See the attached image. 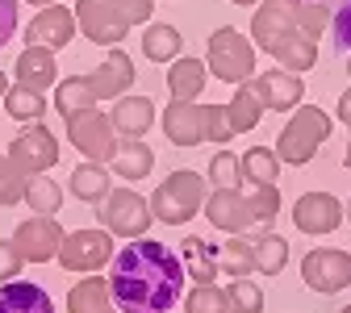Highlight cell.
Segmentation results:
<instances>
[{
  "mask_svg": "<svg viewBox=\"0 0 351 313\" xmlns=\"http://www.w3.org/2000/svg\"><path fill=\"white\" fill-rule=\"evenodd\" d=\"M109 263V292L121 313H167L184 297L180 255L155 238H130Z\"/></svg>",
  "mask_w": 351,
  "mask_h": 313,
  "instance_id": "6da1fadb",
  "label": "cell"
},
{
  "mask_svg": "<svg viewBox=\"0 0 351 313\" xmlns=\"http://www.w3.org/2000/svg\"><path fill=\"white\" fill-rule=\"evenodd\" d=\"M330 138V117L318 109V105H297L293 109V117H289V125L276 134V159L285 163V167H305L318 151H322V142Z\"/></svg>",
  "mask_w": 351,
  "mask_h": 313,
  "instance_id": "7a4b0ae2",
  "label": "cell"
},
{
  "mask_svg": "<svg viewBox=\"0 0 351 313\" xmlns=\"http://www.w3.org/2000/svg\"><path fill=\"white\" fill-rule=\"evenodd\" d=\"M205 192H209L205 175H197V171H171L167 180L155 188V197L147 205H151V217L163 221V226H184V221H193L201 213Z\"/></svg>",
  "mask_w": 351,
  "mask_h": 313,
  "instance_id": "3957f363",
  "label": "cell"
},
{
  "mask_svg": "<svg viewBox=\"0 0 351 313\" xmlns=\"http://www.w3.org/2000/svg\"><path fill=\"white\" fill-rule=\"evenodd\" d=\"M205 67L226 79V84H247L255 75V47L251 38L239 34L234 25H222L209 34V55H205Z\"/></svg>",
  "mask_w": 351,
  "mask_h": 313,
  "instance_id": "277c9868",
  "label": "cell"
},
{
  "mask_svg": "<svg viewBox=\"0 0 351 313\" xmlns=\"http://www.w3.org/2000/svg\"><path fill=\"white\" fill-rule=\"evenodd\" d=\"M67 138H71V147H75L88 163H109L113 151H117V129H113L109 113H101L97 105L67 117Z\"/></svg>",
  "mask_w": 351,
  "mask_h": 313,
  "instance_id": "5b68a950",
  "label": "cell"
},
{
  "mask_svg": "<svg viewBox=\"0 0 351 313\" xmlns=\"http://www.w3.org/2000/svg\"><path fill=\"white\" fill-rule=\"evenodd\" d=\"M97 213H101V226L109 234H121V238H143L155 221L147 197L134 188H109V197L97 205Z\"/></svg>",
  "mask_w": 351,
  "mask_h": 313,
  "instance_id": "8992f818",
  "label": "cell"
},
{
  "mask_svg": "<svg viewBox=\"0 0 351 313\" xmlns=\"http://www.w3.org/2000/svg\"><path fill=\"white\" fill-rule=\"evenodd\" d=\"M67 272H101L113 259V234L109 230H67L63 242H59V255H55Z\"/></svg>",
  "mask_w": 351,
  "mask_h": 313,
  "instance_id": "52a82bcc",
  "label": "cell"
},
{
  "mask_svg": "<svg viewBox=\"0 0 351 313\" xmlns=\"http://www.w3.org/2000/svg\"><path fill=\"white\" fill-rule=\"evenodd\" d=\"M301 280L322 297H335L351 284V255L339 247H314L301 259Z\"/></svg>",
  "mask_w": 351,
  "mask_h": 313,
  "instance_id": "ba28073f",
  "label": "cell"
},
{
  "mask_svg": "<svg viewBox=\"0 0 351 313\" xmlns=\"http://www.w3.org/2000/svg\"><path fill=\"white\" fill-rule=\"evenodd\" d=\"M205 217L213 221L217 230H226V234H247V230H263L259 226V217L251 209V197L243 188H213L205 192Z\"/></svg>",
  "mask_w": 351,
  "mask_h": 313,
  "instance_id": "9c48e42d",
  "label": "cell"
},
{
  "mask_svg": "<svg viewBox=\"0 0 351 313\" xmlns=\"http://www.w3.org/2000/svg\"><path fill=\"white\" fill-rule=\"evenodd\" d=\"M9 163L13 167H21L25 175H42V171H51L55 163H59V142H55V134L42 125V121H34L29 129H21L17 138L9 142Z\"/></svg>",
  "mask_w": 351,
  "mask_h": 313,
  "instance_id": "30bf717a",
  "label": "cell"
},
{
  "mask_svg": "<svg viewBox=\"0 0 351 313\" xmlns=\"http://www.w3.org/2000/svg\"><path fill=\"white\" fill-rule=\"evenodd\" d=\"M63 226H59V217H42V213H34L29 221H21V226L13 230V247H17V255L25 259V263H51L55 255H59V242H63Z\"/></svg>",
  "mask_w": 351,
  "mask_h": 313,
  "instance_id": "8fae6325",
  "label": "cell"
},
{
  "mask_svg": "<svg viewBox=\"0 0 351 313\" xmlns=\"http://www.w3.org/2000/svg\"><path fill=\"white\" fill-rule=\"evenodd\" d=\"M75 29L97 47H121V38L130 34L109 0H75Z\"/></svg>",
  "mask_w": 351,
  "mask_h": 313,
  "instance_id": "7c38bea8",
  "label": "cell"
},
{
  "mask_svg": "<svg viewBox=\"0 0 351 313\" xmlns=\"http://www.w3.org/2000/svg\"><path fill=\"white\" fill-rule=\"evenodd\" d=\"M297 5L301 0H259V9L251 17V34H255L251 47L255 51H272L285 34H293L297 29Z\"/></svg>",
  "mask_w": 351,
  "mask_h": 313,
  "instance_id": "4fadbf2b",
  "label": "cell"
},
{
  "mask_svg": "<svg viewBox=\"0 0 351 313\" xmlns=\"http://www.w3.org/2000/svg\"><path fill=\"white\" fill-rule=\"evenodd\" d=\"M75 13L63 9V5H47V9H38V17L25 25V47H47V51H63L67 42L75 38Z\"/></svg>",
  "mask_w": 351,
  "mask_h": 313,
  "instance_id": "5bb4252c",
  "label": "cell"
},
{
  "mask_svg": "<svg viewBox=\"0 0 351 313\" xmlns=\"http://www.w3.org/2000/svg\"><path fill=\"white\" fill-rule=\"evenodd\" d=\"M293 221L301 234H335L343 226V201H335L330 192H305L293 205Z\"/></svg>",
  "mask_w": 351,
  "mask_h": 313,
  "instance_id": "9a60e30c",
  "label": "cell"
},
{
  "mask_svg": "<svg viewBox=\"0 0 351 313\" xmlns=\"http://www.w3.org/2000/svg\"><path fill=\"white\" fill-rule=\"evenodd\" d=\"M255 92L263 101V109H272V113H289L305 101V84L301 75L285 71V67H268L263 75H255Z\"/></svg>",
  "mask_w": 351,
  "mask_h": 313,
  "instance_id": "2e32d148",
  "label": "cell"
},
{
  "mask_svg": "<svg viewBox=\"0 0 351 313\" xmlns=\"http://www.w3.org/2000/svg\"><path fill=\"white\" fill-rule=\"evenodd\" d=\"M130 84H134V59H130L121 47H113V51L105 55V63L88 75L93 101H117V97H125Z\"/></svg>",
  "mask_w": 351,
  "mask_h": 313,
  "instance_id": "e0dca14e",
  "label": "cell"
},
{
  "mask_svg": "<svg viewBox=\"0 0 351 313\" xmlns=\"http://www.w3.org/2000/svg\"><path fill=\"white\" fill-rule=\"evenodd\" d=\"M163 134L176 147H201L205 142V105H197V101H171L163 109Z\"/></svg>",
  "mask_w": 351,
  "mask_h": 313,
  "instance_id": "ac0fdd59",
  "label": "cell"
},
{
  "mask_svg": "<svg viewBox=\"0 0 351 313\" xmlns=\"http://www.w3.org/2000/svg\"><path fill=\"white\" fill-rule=\"evenodd\" d=\"M109 121H113V129L121 138H143V134L155 125V105H151V97H117Z\"/></svg>",
  "mask_w": 351,
  "mask_h": 313,
  "instance_id": "d6986e66",
  "label": "cell"
},
{
  "mask_svg": "<svg viewBox=\"0 0 351 313\" xmlns=\"http://www.w3.org/2000/svg\"><path fill=\"white\" fill-rule=\"evenodd\" d=\"M205 79H209V67L193 55H176L171 67H167V88H171L176 101H201Z\"/></svg>",
  "mask_w": 351,
  "mask_h": 313,
  "instance_id": "ffe728a7",
  "label": "cell"
},
{
  "mask_svg": "<svg viewBox=\"0 0 351 313\" xmlns=\"http://www.w3.org/2000/svg\"><path fill=\"white\" fill-rule=\"evenodd\" d=\"M0 313H55V301L42 284L9 280L0 284Z\"/></svg>",
  "mask_w": 351,
  "mask_h": 313,
  "instance_id": "44dd1931",
  "label": "cell"
},
{
  "mask_svg": "<svg viewBox=\"0 0 351 313\" xmlns=\"http://www.w3.org/2000/svg\"><path fill=\"white\" fill-rule=\"evenodd\" d=\"M285 71H293V75H301V71H310L314 63H318V38H310V34H301V29H293V34H285L276 47L268 51Z\"/></svg>",
  "mask_w": 351,
  "mask_h": 313,
  "instance_id": "7402d4cb",
  "label": "cell"
},
{
  "mask_svg": "<svg viewBox=\"0 0 351 313\" xmlns=\"http://www.w3.org/2000/svg\"><path fill=\"white\" fill-rule=\"evenodd\" d=\"M17 84L34 88V92H47L55 88V51L47 47H25L17 59Z\"/></svg>",
  "mask_w": 351,
  "mask_h": 313,
  "instance_id": "603a6c76",
  "label": "cell"
},
{
  "mask_svg": "<svg viewBox=\"0 0 351 313\" xmlns=\"http://www.w3.org/2000/svg\"><path fill=\"white\" fill-rule=\"evenodd\" d=\"M109 167L121 175V180H147L151 167H155V151H151L143 138H125V142H117Z\"/></svg>",
  "mask_w": 351,
  "mask_h": 313,
  "instance_id": "cb8c5ba5",
  "label": "cell"
},
{
  "mask_svg": "<svg viewBox=\"0 0 351 313\" xmlns=\"http://www.w3.org/2000/svg\"><path fill=\"white\" fill-rule=\"evenodd\" d=\"M113 305V292H109V280L88 272L71 292H67V313H101Z\"/></svg>",
  "mask_w": 351,
  "mask_h": 313,
  "instance_id": "d4e9b609",
  "label": "cell"
},
{
  "mask_svg": "<svg viewBox=\"0 0 351 313\" xmlns=\"http://www.w3.org/2000/svg\"><path fill=\"white\" fill-rule=\"evenodd\" d=\"M180 263H184V276H193L197 284H213L217 276V247L205 238H184L180 242Z\"/></svg>",
  "mask_w": 351,
  "mask_h": 313,
  "instance_id": "484cf974",
  "label": "cell"
},
{
  "mask_svg": "<svg viewBox=\"0 0 351 313\" xmlns=\"http://www.w3.org/2000/svg\"><path fill=\"white\" fill-rule=\"evenodd\" d=\"M255 272L263 276H280L285 272V263H289V238L285 234H272L268 226L255 230Z\"/></svg>",
  "mask_w": 351,
  "mask_h": 313,
  "instance_id": "4316f807",
  "label": "cell"
},
{
  "mask_svg": "<svg viewBox=\"0 0 351 313\" xmlns=\"http://www.w3.org/2000/svg\"><path fill=\"white\" fill-rule=\"evenodd\" d=\"M226 117H230V129H234V134H251V129L259 125V117H263V101H259V92H255V84H251V79L239 84V92H234L230 105H226Z\"/></svg>",
  "mask_w": 351,
  "mask_h": 313,
  "instance_id": "83f0119b",
  "label": "cell"
},
{
  "mask_svg": "<svg viewBox=\"0 0 351 313\" xmlns=\"http://www.w3.org/2000/svg\"><path fill=\"white\" fill-rule=\"evenodd\" d=\"M109 167L105 163H80L75 171H71V192L80 197V201H88V205H101L105 197H109Z\"/></svg>",
  "mask_w": 351,
  "mask_h": 313,
  "instance_id": "f1b7e54d",
  "label": "cell"
},
{
  "mask_svg": "<svg viewBox=\"0 0 351 313\" xmlns=\"http://www.w3.org/2000/svg\"><path fill=\"white\" fill-rule=\"evenodd\" d=\"M21 201H25L34 213H42V217H59V209H63V188L51 180L47 171H42V175H29V180H25Z\"/></svg>",
  "mask_w": 351,
  "mask_h": 313,
  "instance_id": "f546056e",
  "label": "cell"
},
{
  "mask_svg": "<svg viewBox=\"0 0 351 313\" xmlns=\"http://www.w3.org/2000/svg\"><path fill=\"white\" fill-rule=\"evenodd\" d=\"M217 272H230L234 280L255 272V247H251L247 234H230L222 247H217Z\"/></svg>",
  "mask_w": 351,
  "mask_h": 313,
  "instance_id": "4dcf8cb0",
  "label": "cell"
},
{
  "mask_svg": "<svg viewBox=\"0 0 351 313\" xmlns=\"http://www.w3.org/2000/svg\"><path fill=\"white\" fill-rule=\"evenodd\" d=\"M143 55L151 63H171L176 55H180V29L167 25V21L147 25V34H143Z\"/></svg>",
  "mask_w": 351,
  "mask_h": 313,
  "instance_id": "1f68e13d",
  "label": "cell"
},
{
  "mask_svg": "<svg viewBox=\"0 0 351 313\" xmlns=\"http://www.w3.org/2000/svg\"><path fill=\"white\" fill-rule=\"evenodd\" d=\"M239 163H243V184H276V175H280V159H276V151H268V147L243 151Z\"/></svg>",
  "mask_w": 351,
  "mask_h": 313,
  "instance_id": "d6a6232c",
  "label": "cell"
},
{
  "mask_svg": "<svg viewBox=\"0 0 351 313\" xmlns=\"http://www.w3.org/2000/svg\"><path fill=\"white\" fill-rule=\"evenodd\" d=\"M93 105L97 101H93V88H88V75H67V79L55 84V109L63 117H71L80 109H93Z\"/></svg>",
  "mask_w": 351,
  "mask_h": 313,
  "instance_id": "836d02e7",
  "label": "cell"
},
{
  "mask_svg": "<svg viewBox=\"0 0 351 313\" xmlns=\"http://www.w3.org/2000/svg\"><path fill=\"white\" fill-rule=\"evenodd\" d=\"M0 105H5V113H9L13 121H42V113H47V97L34 92V88H21V84L9 88Z\"/></svg>",
  "mask_w": 351,
  "mask_h": 313,
  "instance_id": "e575fe53",
  "label": "cell"
},
{
  "mask_svg": "<svg viewBox=\"0 0 351 313\" xmlns=\"http://www.w3.org/2000/svg\"><path fill=\"white\" fill-rule=\"evenodd\" d=\"M184 313H239V305L230 301L226 288H217V284H197L184 301Z\"/></svg>",
  "mask_w": 351,
  "mask_h": 313,
  "instance_id": "d590c367",
  "label": "cell"
},
{
  "mask_svg": "<svg viewBox=\"0 0 351 313\" xmlns=\"http://www.w3.org/2000/svg\"><path fill=\"white\" fill-rule=\"evenodd\" d=\"M209 184L213 188H243V163H239L234 151L222 147V151L209 159Z\"/></svg>",
  "mask_w": 351,
  "mask_h": 313,
  "instance_id": "8d00e7d4",
  "label": "cell"
},
{
  "mask_svg": "<svg viewBox=\"0 0 351 313\" xmlns=\"http://www.w3.org/2000/svg\"><path fill=\"white\" fill-rule=\"evenodd\" d=\"M25 180H29V175H25L21 167H13V163H9V155H0V209L21 201V192H25Z\"/></svg>",
  "mask_w": 351,
  "mask_h": 313,
  "instance_id": "74e56055",
  "label": "cell"
},
{
  "mask_svg": "<svg viewBox=\"0 0 351 313\" xmlns=\"http://www.w3.org/2000/svg\"><path fill=\"white\" fill-rule=\"evenodd\" d=\"M297 29L318 38L322 29H330V5H318V0H301L297 5Z\"/></svg>",
  "mask_w": 351,
  "mask_h": 313,
  "instance_id": "f35d334b",
  "label": "cell"
},
{
  "mask_svg": "<svg viewBox=\"0 0 351 313\" xmlns=\"http://www.w3.org/2000/svg\"><path fill=\"white\" fill-rule=\"evenodd\" d=\"M230 301L239 305V313H263V288L259 284H251L247 276H239V280H230Z\"/></svg>",
  "mask_w": 351,
  "mask_h": 313,
  "instance_id": "ab89813d",
  "label": "cell"
},
{
  "mask_svg": "<svg viewBox=\"0 0 351 313\" xmlns=\"http://www.w3.org/2000/svg\"><path fill=\"white\" fill-rule=\"evenodd\" d=\"M234 138V129H230V117L222 105H205V142H217V147H226Z\"/></svg>",
  "mask_w": 351,
  "mask_h": 313,
  "instance_id": "60d3db41",
  "label": "cell"
},
{
  "mask_svg": "<svg viewBox=\"0 0 351 313\" xmlns=\"http://www.w3.org/2000/svg\"><path fill=\"white\" fill-rule=\"evenodd\" d=\"M330 38L339 55H351V0H339V9L330 13Z\"/></svg>",
  "mask_w": 351,
  "mask_h": 313,
  "instance_id": "b9f144b4",
  "label": "cell"
},
{
  "mask_svg": "<svg viewBox=\"0 0 351 313\" xmlns=\"http://www.w3.org/2000/svg\"><path fill=\"white\" fill-rule=\"evenodd\" d=\"M113 13L125 21V29H134V25H147L151 21V9H155V0H109Z\"/></svg>",
  "mask_w": 351,
  "mask_h": 313,
  "instance_id": "7bdbcfd3",
  "label": "cell"
},
{
  "mask_svg": "<svg viewBox=\"0 0 351 313\" xmlns=\"http://www.w3.org/2000/svg\"><path fill=\"white\" fill-rule=\"evenodd\" d=\"M21 255H17V247L9 242V238H0V284H9V280H17V272H21Z\"/></svg>",
  "mask_w": 351,
  "mask_h": 313,
  "instance_id": "ee69618b",
  "label": "cell"
},
{
  "mask_svg": "<svg viewBox=\"0 0 351 313\" xmlns=\"http://www.w3.org/2000/svg\"><path fill=\"white\" fill-rule=\"evenodd\" d=\"M17 34V0H0V47H9Z\"/></svg>",
  "mask_w": 351,
  "mask_h": 313,
  "instance_id": "f6af8a7d",
  "label": "cell"
},
{
  "mask_svg": "<svg viewBox=\"0 0 351 313\" xmlns=\"http://www.w3.org/2000/svg\"><path fill=\"white\" fill-rule=\"evenodd\" d=\"M339 121H347V125H351V88L339 97Z\"/></svg>",
  "mask_w": 351,
  "mask_h": 313,
  "instance_id": "bcb514c9",
  "label": "cell"
},
{
  "mask_svg": "<svg viewBox=\"0 0 351 313\" xmlns=\"http://www.w3.org/2000/svg\"><path fill=\"white\" fill-rule=\"evenodd\" d=\"M5 92H9V79H5V71H0V101H5Z\"/></svg>",
  "mask_w": 351,
  "mask_h": 313,
  "instance_id": "7dc6e473",
  "label": "cell"
},
{
  "mask_svg": "<svg viewBox=\"0 0 351 313\" xmlns=\"http://www.w3.org/2000/svg\"><path fill=\"white\" fill-rule=\"evenodd\" d=\"M343 163L351 167V138H347V151H343Z\"/></svg>",
  "mask_w": 351,
  "mask_h": 313,
  "instance_id": "c3c4849f",
  "label": "cell"
},
{
  "mask_svg": "<svg viewBox=\"0 0 351 313\" xmlns=\"http://www.w3.org/2000/svg\"><path fill=\"white\" fill-rule=\"evenodd\" d=\"M343 217H347V221H351V201H347V209H343Z\"/></svg>",
  "mask_w": 351,
  "mask_h": 313,
  "instance_id": "681fc988",
  "label": "cell"
},
{
  "mask_svg": "<svg viewBox=\"0 0 351 313\" xmlns=\"http://www.w3.org/2000/svg\"><path fill=\"white\" fill-rule=\"evenodd\" d=\"M230 5H255V0H230Z\"/></svg>",
  "mask_w": 351,
  "mask_h": 313,
  "instance_id": "f907efd6",
  "label": "cell"
},
{
  "mask_svg": "<svg viewBox=\"0 0 351 313\" xmlns=\"http://www.w3.org/2000/svg\"><path fill=\"white\" fill-rule=\"evenodd\" d=\"M101 313H121V309H113V305H109V309H101Z\"/></svg>",
  "mask_w": 351,
  "mask_h": 313,
  "instance_id": "816d5d0a",
  "label": "cell"
},
{
  "mask_svg": "<svg viewBox=\"0 0 351 313\" xmlns=\"http://www.w3.org/2000/svg\"><path fill=\"white\" fill-rule=\"evenodd\" d=\"M318 5H335V0H318Z\"/></svg>",
  "mask_w": 351,
  "mask_h": 313,
  "instance_id": "f5cc1de1",
  "label": "cell"
},
{
  "mask_svg": "<svg viewBox=\"0 0 351 313\" xmlns=\"http://www.w3.org/2000/svg\"><path fill=\"white\" fill-rule=\"evenodd\" d=\"M347 75H351V59H347Z\"/></svg>",
  "mask_w": 351,
  "mask_h": 313,
  "instance_id": "db71d44e",
  "label": "cell"
},
{
  "mask_svg": "<svg viewBox=\"0 0 351 313\" xmlns=\"http://www.w3.org/2000/svg\"><path fill=\"white\" fill-rule=\"evenodd\" d=\"M339 313H351V305H347V309H339Z\"/></svg>",
  "mask_w": 351,
  "mask_h": 313,
  "instance_id": "11a10c76",
  "label": "cell"
}]
</instances>
